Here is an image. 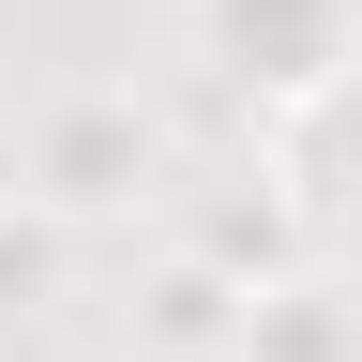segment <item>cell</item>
Here are the masks:
<instances>
[{
  "label": "cell",
  "mask_w": 362,
  "mask_h": 362,
  "mask_svg": "<svg viewBox=\"0 0 362 362\" xmlns=\"http://www.w3.org/2000/svg\"><path fill=\"white\" fill-rule=\"evenodd\" d=\"M242 347H257V362H332V317H257Z\"/></svg>",
  "instance_id": "3"
},
{
  "label": "cell",
  "mask_w": 362,
  "mask_h": 362,
  "mask_svg": "<svg viewBox=\"0 0 362 362\" xmlns=\"http://www.w3.org/2000/svg\"><path fill=\"white\" fill-rule=\"evenodd\" d=\"M211 45L272 90H332L347 76V0H211Z\"/></svg>",
  "instance_id": "1"
},
{
  "label": "cell",
  "mask_w": 362,
  "mask_h": 362,
  "mask_svg": "<svg viewBox=\"0 0 362 362\" xmlns=\"http://www.w3.org/2000/svg\"><path fill=\"white\" fill-rule=\"evenodd\" d=\"M30 166H45V197H61V211H106V197L151 181V121H136V106H61Z\"/></svg>",
  "instance_id": "2"
}]
</instances>
